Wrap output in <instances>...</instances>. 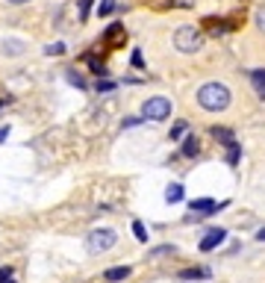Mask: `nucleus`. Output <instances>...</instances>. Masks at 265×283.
I'll return each mask as SVG.
<instances>
[{
    "mask_svg": "<svg viewBox=\"0 0 265 283\" xmlns=\"http://www.w3.org/2000/svg\"><path fill=\"white\" fill-rule=\"evenodd\" d=\"M132 233H135V239H138V242H147V230H144V224H141L138 219L132 221Z\"/></svg>",
    "mask_w": 265,
    "mask_h": 283,
    "instance_id": "nucleus-21",
    "label": "nucleus"
},
{
    "mask_svg": "<svg viewBox=\"0 0 265 283\" xmlns=\"http://www.w3.org/2000/svg\"><path fill=\"white\" fill-rule=\"evenodd\" d=\"M65 77H68V83H71V86H77V89H86V86H89V83L83 80V74H80V71H74V68H68Z\"/></svg>",
    "mask_w": 265,
    "mask_h": 283,
    "instance_id": "nucleus-15",
    "label": "nucleus"
},
{
    "mask_svg": "<svg viewBox=\"0 0 265 283\" xmlns=\"http://www.w3.org/2000/svg\"><path fill=\"white\" fill-rule=\"evenodd\" d=\"M89 12H92V0H80V21H89Z\"/></svg>",
    "mask_w": 265,
    "mask_h": 283,
    "instance_id": "nucleus-22",
    "label": "nucleus"
},
{
    "mask_svg": "<svg viewBox=\"0 0 265 283\" xmlns=\"http://www.w3.org/2000/svg\"><path fill=\"white\" fill-rule=\"evenodd\" d=\"M251 83H254L257 94L265 100V71H251Z\"/></svg>",
    "mask_w": 265,
    "mask_h": 283,
    "instance_id": "nucleus-13",
    "label": "nucleus"
},
{
    "mask_svg": "<svg viewBox=\"0 0 265 283\" xmlns=\"http://www.w3.org/2000/svg\"><path fill=\"white\" fill-rule=\"evenodd\" d=\"M227 204H215V201H209V198H198V201H189V210L195 213V216H212V213H218V210H224Z\"/></svg>",
    "mask_w": 265,
    "mask_h": 283,
    "instance_id": "nucleus-6",
    "label": "nucleus"
},
{
    "mask_svg": "<svg viewBox=\"0 0 265 283\" xmlns=\"http://www.w3.org/2000/svg\"><path fill=\"white\" fill-rule=\"evenodd\" d=\"M180 278L183 281H203V278H209V269H183Z\"/></svg>",
    "mask_w": 265,
    "mask_h": 283,
    "instance_id": "nucleus-11",
    "label": "nucleus"
},
{
    "mask_svg": "<svg viewBox=\"0 0 265 283\" xmlns=\"http://www.w3.org/2000/svg\"><path fill=\"white\" fill-rule=\"evenodd\" d=\"M257 27L265 32V6H260V12H257Z\"/></svg>",
    "mask_w": 265,
    "mask_h": 283,
    "instance_id": "nucleus-25",
    "label": "nucleus"
},
{
    "mask_svg": "<svg viewBox=\"0 0 265 283\" xmlns=\"http://www.w3.org/2000/svg\"><path fill=\"white\" fill-rule=\"evenodd\" d=\"M165 254H177V248H174V245H159V248H153L147 257H150V260H156V257H165Z\"/></svg>",
    "mask_w": 265,
    "mask_h": 283,
    "instance_id": "nucleus-20",
    "label": "nucleus"
},
{
    "mask_svg": "<svg viewBox=\"0 0 265 283\" xmlns=\"http://www.w3.org/2000/svg\"><path fill=\"white\" fill-rule=\"evenodd\" d=\"M0 283H15V281H12V278H6V281H0Z\"/></svg>",
    "mask_w": 265,
    "mask_h": 283,
    "instance_id": "nucleus-32",
    "label": "nucleus"
},
{
    "mask_svg": "<svg viewBox=\"0 0 265 283\" xmlns=\"http://www.w3.org/2000/svg\"><path fill=\"white\" fill-rule=\"evenodd\" d=\"M230 100H233V94L224 83H203L198 89V103H200V109H206V112H224L230 106Z\"/></svg>",
    "mask_w": 265,
    "mask_h": 283,
    "instance_id": "nucleus-1",
    "label": "nucleus"
},
{
    "mask_svg": "<svg viewBox=\"0 0 265 283\" xmlns=\"http://www.w3.org/2000/svg\"><path fill=\"white\" fill-rule=\"evenodd\" d=\"M15 275V269L12 266H6V269H0V281H6V278H12Z\"/></svg>",
    "mask_w": 265,
    "mask_h": 283,
    "instance_id": "nucleus-27",
    "label": "nucleus"
},
{
    "mask_svg": "<svg viewBox=\"0 0 265 283\" xmlns=\"http://www.w3.org/2000/svg\"><path fill=\"white\" fill-rule=\"evenodd\" d=\"M186 133H189V121H183V118H180L177 124L171 127V142H177V139H183Z\"/></svg>",
    "mask_w": 265,
    "mask_h": 283,
    "instance_id": "nucleus-16",
    "label": "nucleus"
},
{
    "mask_svg": "<svg viewBox=\"0 0 265 283\" xmlns=\"http://www.w3.org/2000/svg\"><path fill=\"white\" fill-rule=\"evenodd\" d=\"M174 47L180 53H198L200 47H203V30L192 27V24H183L180 30L174 32Z\"/></svg>",
    "mask_w": 265,
    "mask_h": 283,
    "instance_id": "nucleus-2",
    "label": "nucleus"
},
{
    "mask_svg": "<svg viewBox=\"0 0 265 283\" xmlns=\"http://www.w3.org/2000/svg\"><path fill=\"white\" fill-rule=\"evenodd\" d=\"M127 41V30H124V24H112V27H106L103 32V44L106 47H118V44H124Z\"/></svg>",
    "mask_w": 265,
    "mask_h": 283,
    "instance_id": "nucleus-8",
    "label": "nucleus"
},
{
    "mask_svg": "<svg viewBox=\"0 0 265 283\" xmlns=\"http://www.w3.org/2000/svg\"><path fill=\"white\" fill-rule=\"evenodd\" d=\"M0 53L9 56V59H18V56L27 53V41H21V38H6V41H0Z\"/></svg>",
    "mask_w": 265,
    "mask_h": 283,
    "instance_id": "nucleus-7",
    "label": "nucleus"
},
{
    "mask_svg": "<svg viewBox=\"0 0 265 283\" xmlns=\"http://www.w3.org/2000/svg\"><path fill=\"white\" fill-rule=\"evenodd\" d=\"M6 103H9V100H3V97H0V109H6Z\"/></svg>",
    "mask_w": 265,
    "mask_h": 283,
    "instance_id": "nucleus-31",
    "label": "nucleus"
},
{
    "mask_svg": "<svg viewBox=\"0 0 265 283\" xmlns=\"http://www.w3.org/2000/svg\"><path fill=\"white\" fill-rule=\"evenodd\" d=\"M115 242H118V233L112 227H98V230L89 233L86 248H89V254H106L115 248Z\"/></svg>",
    "mask_w": 265,
    "mask_h": 283,
    "instance_id": "nucleus-3",
    "label": "nucleus"
},
{
    "mask_svg": "<svg viewBox=\"0 0 265 283\" xmlns=\"http://www.w3.org/2000/svg\"><path fill=\"white\" fill-rule=\"evenodd\" d=\"M138 124H141V118H124V121H121L124 130H132V127H138Z\"/></svg>",
    "mask_w": 265,
    "mask_h": 283,
    "instance_id": "nucleus-24",
    "label": "nucleus"
},
{
    "mask_svg": "<svg viewBox=\"0 0 265 283\" xmlns=\"http://www.w3.org/2000/svg\"><path fill=\"white\" fill-rule=\"evenodd\" d=\"M130 275H132L130 266H115V269H106V272H103V281L106 283H118V281H127Z\"/></svg>",
    "mask_w": 265,
    "mask_h": 283,
    "instance_id": "nucleus-9",
    "label": "nucleus"
},
{
    "mask_svg": "<svg viewBox=\"0 0 265 283\" xmlns=\"http://www.w3.org/2000/svg\"><path fill=\"white\" fill-rule=\"evenodd\" d=\"M180 154H183V157H198L200 154V142H198V136H186V139H183V151H180Z\"/></svg>",
    "mask_w": 265,
    "mask_h": 283,
    "instance_id": "nucleus-10",
    "label": "nucleus"
},
{
    "mask_svg": "<svg viewBox=\"0 0 265 283\" xmlns=\"http://www.w3.org/2000/svg\"><path fill=\"white\" fill-rule=\"evenodd\" d=\"M118 6H115V0H100V6H98V15L100 18H106V15H112Z\"/></svg>",
    "mask_w": 265,
    "mask_h": 283,
    "instance_id": "nucleus-17",
    "label": "nucleus"
},
{
    "mask_svg": "<svg viewBox=\"0 0 265 283\" xmlns=\"http://www.w3.org/2000/svg\"><path fill=\"white\" fill-rule=\"evenodd\" d=\"M141 115H144L147 121H165V118H171V100L162 97V94L147 97V100L141 103Z\"/></svg>",
    "mask_w": 265,
    "mask_h": 283,
    "instance_id": "nucleus-4",
    "label": "nucleus"
},
{
    "mask_svg": "<svg viewBox=\"0 0 265 283\" xmlns=\"http://www.w3.org/2000/svg\"><path fill=\"white\" fill-rule=\"evenodd\" d=\"M224 148H227V162H230V165H239V159H242V148H239V142L233 139V142H227Z\"/></svg>",
    "mask_w": 265,
    "mask_h": 283,
    "instance_id": "nucleus-12",
    "label": "nucleus"
},
{
    "mask_svg": "<svg viewBox=\"0 0 265 283\" xmlns=\"http://www.w3.org/2000/svg\"><path fill=\"white\" fill-rule=\"evenodd\" d=\"M6 139H9V124L0 127V142H6Z\"/></svg>",
    "mask_w": 265,
    "mask_h": 283,
    "instance_id": "nucleus-28",
    "label": "nucleus"
},
{
    "mask_svg": "<svg viewBox=\"0 0 265 283\" xmlns=\"http://www.w3.org/2000/svg\"><path fill=\"white\" fill-rule=\"evenodd\" d=\"M212 136H215L218 142H224V145L233 142V133H230V130H224V127H212Z\"/></svg>",
    "mask_w": 265,
    "mask_h": 283,
    "instance_id": "nucleus-19",
    "label": "nucleus"
},
{
    "mask_svg": "<svg viewBox=\"0 0 265 283\" xmlns=\"http://www.w3.org/2000/svg\"><path fill=\"white\" fill-rule=\"evenodd\" d=\"M6 3H15V6H21V3H30V0H6Z\"/></svg>",
    "mask_w": 265,
    "mask_h": 283,
    "instance_id": "nucleus-30",
    "label": "nucleus"
},
{
    "mask_svg": "<svg viewBox=\"0 0 265 283\" xmlns=\"http://www.w3.org/2000/svg\"><path fill=\"white\" fill-rule=\"evenodd\" d=\"M44 53H47V56H62V53H65V41H53V44H47Z\"/></svg>",
    "mask_w": 265,
    "mask_h": 283,
    "instance_id": "nucleus-18",
    "label": "nucleus"
},
{
    "mask_svg": "<svg viewBox=\"0 0 265 283\" xmlns=\"http://www.w3.org/2000/svg\"><path fill=\"white\" fill-rule=\"evenodd\" d=\"M112 89H115L112 80H98V92H112Z\"/></svg>",
    "mask_w": 265,
    "mask_h": 283,
    "instance_id": "nucleus-23",
    "label": "nucleus"
},
{
    "mask_svg": "<svg viewBox=\"0 0 265 283\" xmlns=\"http://www.w3.org/2000/svg\"><path fill=\"white\" fill-rule=\"evenodd\" d=\"M257 239H260V242H265V227L260 230V233H257Z\"/></svg>",
    "mask_w": 265,
    "mask_h": 283,
    "instance_id": "nucleus-29",
    "label": "nucleus"
},
{
    "mask_svg": "<svg viewBox=\"0 0 265 283\" xmlns=\"http://www.w3.org/2000/svg\"><path fill=\"white\" fill-rule=\"evenodd\" d=\"M165 201L168 204H180V201H183V186H180V183H171V186L165 189Z\"/></svg>",
    "mask_w": 265,
    "mask_h": 283,
    "instance_id": "nucleus-14",
    "label": "nucleus"
},
{
    "mask_svg": "<svg viewBox=\"0 0 265 283\" xmlns=\"http://www.w3.org/2000/svg\"><path fill=\"white\" fill-rule=\"evenodd\" d=\"M224 239H227V230H224V227H212V230H206V233H203V239H200L198 248L203 254H209V251H215Z\"/></svg>",
    "mask_w": 265,
    "mask_h": 283,
    "instance_id": "nucleus-5",
    "label": "nucleus"
},
{
    "mask_svg": "<svg viewBox=\"0 0 265 283\" xmlns=\"http://www.w3.org/2000/svg\"><path fill=\"white\" fill-rule=\"evenodd\" d=\"M132 68H144V59H141V50H132Z\"/></svg>",
    "mask_w": 265,
    "mask_h": 283,
    "instance_id": "nucleus-26",
    "label": "nucleus"
}]
</instances>
